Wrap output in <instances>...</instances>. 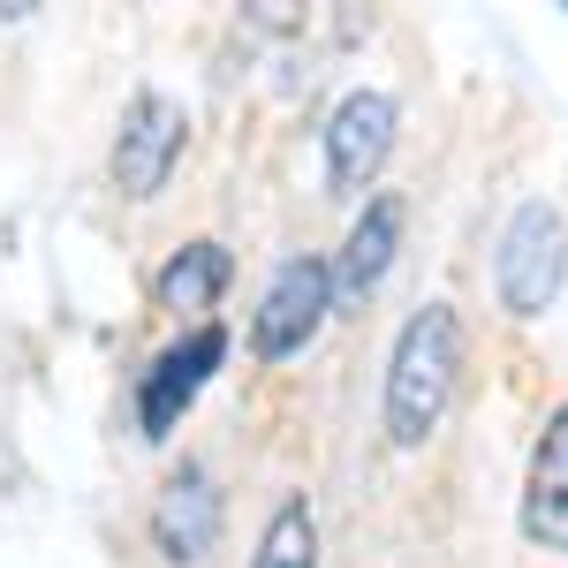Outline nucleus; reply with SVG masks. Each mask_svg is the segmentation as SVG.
<instances>
[{"mask_svg": "<svg viewBox=\"0 0 568 568\" xmlns=\"http://www.w3.org/2000/svg\"><path fill=\"white\" fill-rule=\"evenodd\" d=\"M463 356H470V334H463V311L455 304H417L402 318V334L387 349V387H379V433H387V447L417 455L447 425L455 387H463Z\"/></svg>", "mask_w": 568, "mask_h": 568, "instance_id": "nucleus-1", "label": "nucleus"}, {"mask_svg": "<svg viewBox=\"0 0 568 568\" xmlns=\"http://www.w3.org/2000/svg\"><path fill=\"white\" fill-rule=\"evenodd\" d=\"M561 281H568V220L546 197H524L500 227V251H493V296L516 318H538L561 296Z\"/></svg>", "mask_w": 568, "mask_h": 568, "instance_id": "nucleus-2", "label": "nucleus"}, {"mask_svg": "<svg viewBox=\"0 0 568 568\" xmlns=\"http://www.w3.org/2000/svg\"><path fill=\"white\" fill-rule=\"evenodd\" d=\"M326 311H334V273L326 258H281L265 273V296L251 311V349L265 364H288V356H304L318 342V326H326Z\"/></svg>", "mask_w": 568, "mask_h": 568, "instance_id": "nucleus-3", "label": "nucleus"}, {"mask_svg": "<svg viewBox=\"0 0 568 568\" xmlns=\"http://www.w3.org/2000/svg\"><path fill=\"white\" fill-rule=\"evenodd\" d=\"M394 130H402L394 91L356 84L349 99L326 114V130H318V152H326V190H334V197H364V190L379 182V168H387Z\"/></svg>", "mask_w": 568, "mask_h": 568, "instance_id": "nucleus-4", "label": "nucleus"}, {"mask_svg": "<svg viewBox=\"0 0 568 568\" xmlns=\"http://www.w3.org/2000/svg\"><path fill=\"white\" fill-rule=\"evenodd\" d=\"M220 364H227V326H213V318H197L175 349L152 356V372L136 379V425H144V439H168V433H175L182 409L205 394V379H213Z\"/></svg>", "mask_w": 568, "mask_h": 568, "instance_id": "nucleus-5", "label": "nucleus"}, {"mask_svg": "<svg viewBox=\"0 0 568 568\" xmlns=\"http://www.w3.org/2000/svg\"><path fill=\"white\" fill-rule=\"evenodd\" d=\"M182 144H190L182 99L144 84L130 106H122V130H114V182H122L130 197H160L168 175H175V160H182Z\"/></svg>", "mask_w": 568, "mask_h": 568, "instance_id": "nucleus-6", "label": "nucleus"}, {"mask_svg": "<svg viewBox=\"0 0 568 568\" xmlns=\"http://www.w3.org/2000/svg\"><path fill=\"white\" fill-rule=\"evenodd\" d=\"M152 546L168 568H205V554L220 546V485L205 463H182L175 478L152 500Z\"/></svg>", "mask_w": 568, "mask_h": 568, "instance_id": "nucleus-7", "label": "nucleus"}, {"mask_svg": "<svg viewBox=\"0 0 568 568\" xmlns=\"http://www.w3.org/2000/svg\"><path fill=\"white\" fill-rule=\"evenodd\" d=\"M394 258H402V197H394V190H372L364 213L349 220V235H342V251L326 258L334 304H372L379 281L394 273Z\"/></svg>", "mask_w": 568, "mask_h": 568, "instance_id": "nucleus-8", "label": "nucleus"}, {"mask_svg": "<svg viewBox=\"0 0 568 568\" xmlns=\"http://www.w3.org/2000/svg\"><path fill=\"white\" fill-rule=\"evenodd\" d=\"M524 538L546 546V554H568V402L546 417V433L530 447V470H524Z\"/></svg>", "mask_w": 568, "mask_h": 568, "instance_id": "nucleus-9", "label": "nucleus"}, {"mask_svg": "<svg viewBox=\"0 0 568 568\" xmlns=\"http://www.w3.org/2000/svg\"><path fill=\"white\" fill-rule=\"evenodd\" d=\"M227 281H235V258L220 243H190V251H175L160 265L152 296H160V311H213L227 296Z\"/></svg>", "mask_w": 568, "mask_h": 568, "instance_id": "nucleus-10", "label": "nucleus"}, {"mask_svg": "<svg viewBox=\"0 0 568 568\" xmlns=\"http://www.w3.org/2000/svg\"><path fill=\"white\" fill-rule=\"evenodd\" d=\"M251 568H318V516H311V493H281V500H273Z\"/></svg>", "mask_w": 568, "mask_h": 568, "instance_id": "nucleus-11", "label": "nucleus"}]
</instances>
